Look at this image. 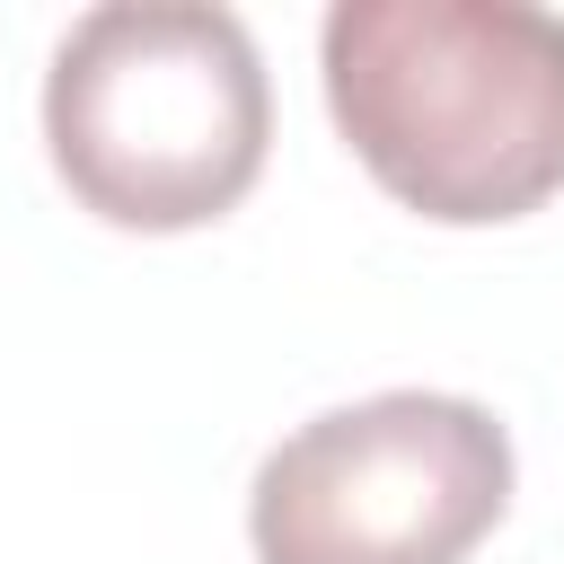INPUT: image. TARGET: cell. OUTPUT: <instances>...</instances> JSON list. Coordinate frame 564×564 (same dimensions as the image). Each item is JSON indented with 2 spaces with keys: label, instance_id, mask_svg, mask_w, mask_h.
Wrapping results in <instances>:
<instances>
[{
  "label": "cell",
  "instance_id": "cell-2",
  "mask_svg": "<svg viewBox=\"0 0 564 564\" xmlns=\"http://www.w3.org/2000/svg\"><path fill=\"white\" fill-rule=\"evenodd\" d=\"M273 141L256 35L212 0H106L44 70V150L115 229H203L247 203Z\"/></svg>",
  "mask_w": 564,
  "mask_h": 564
},
{
  "label": "cell",
  "instance_id": "cell-1",
  "mask_svg": "<svg viewBox=\"0 0 564 564\" xmlns=\"http://www.w3.org/2000/svg\"><path fill=\"white\" fill-rule=\"evenodd\" d=\"M326 115L423 220L485 229L564 194V18L529 0H335Z\"/></svg>",
  "mask_w": 564,
  "mask_h": 564
},
{
  "label": "cell",
  "instance_id": "cell-3",
  "mask_svg": "<svg viewBox=\"0 0 564 564\" xmlns=\"http://www.w3.org/2000/svg\"><path fill=\"white\" fill-rule=\"evenodd\" d=\"M511 511V432L476 397L388 388L300 423L247 494L256 564H467Z\"/></svg>",
  "mask_w": 564,
  "mask_h": 564
}]
</instances>
